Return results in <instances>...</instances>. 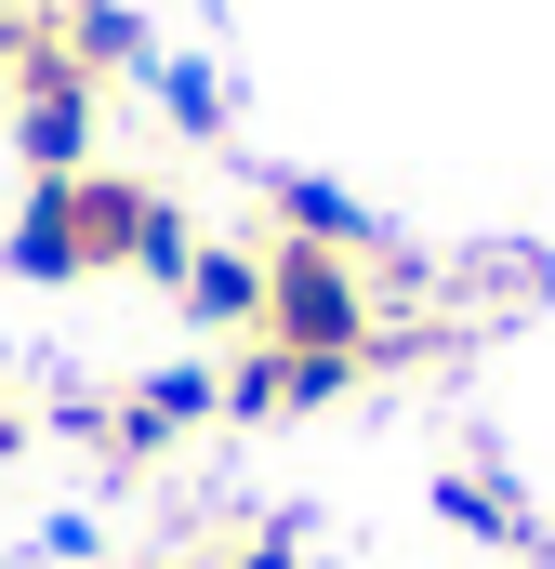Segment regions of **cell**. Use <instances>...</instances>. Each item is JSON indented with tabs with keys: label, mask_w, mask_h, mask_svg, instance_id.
Returning <instances> with one entry per match:
<instances>
[{
	"label": "cell",
	"mask_w": 555,
	"mask_h": 569,
	"mask_svg": "<svg viewBox=\"0 0 555 569\" xmlns=\"http://www.w3.org/2000/svg\"><path fill=\"white\" fill-rule=\"evenodd\" d=\"M159 199H172V186L107 172V159H80V172H27V199H13V226H0V266H13L27 291L133 279V266H145V226H159Z\"/></svg>",
	"instance_id": "6da1fadb"
},
{
	"label": "cell",
	"mask_w": 555,
	"mask_h": 569,
	"mask_svg": "<svg viewBox=\"0 0 555 569\" xmlns=\"http://www.w3.org/2000/svg\"><path fill=\"white\" fill-rule=\"evenodd\" d=\"M252 252H265V345L371 371V331H384V266H371V252H317V239H265V226H252Z\"/></svg>",
	"instance_id": "7a4b0ae2"
},
{
	"label": "cell",
	"mask_w": 555,
	"mask_h": 569,
	"mask_svg": "<svg viewBox=\"0 0 555 569\" xmlns=\"http://www.w3.org/2000/svg\"><path fill=\"white\" fill-rule=\"evenodd\" d=\"M53 425L80 437L107 477H145V463H172L185 437H212V425H225V371H199V358H159V371L107 385V398H67Z\"/></svg>",
	"instance_id": "3957f363"
},
{
	"label": "cell",
	"mask_w": 555,
	"mask_h": 569,
	"mask_svg": "<svg viewBox=\"0 0 555 569\" xmlns=\"http://www.w3.org/2000/svg\"><path fill=\"white\" fill-rule=\"evenodd\" d=\"M371 371H344V358H291V345H225V425H317V411H344Z\"/></svg>",
	"instance_id": "277c9868"
},
{
	"label": "cell",
	"mask_w": 555,
	"mask_h": 569,
	"mask_svg": "<svg viewBox=\"0 0 555 569\" xmlns=\"http://www.w3.org/2000/svg\"><path fill=\"white\" fill-rule=\"evenodd\" d=\"M436 517L463 530V543H490V557H516V569H555V530H543V503L503 477V463H450L436 477Z\"/></svg>",
	"instance_id": "5b68a950"
},
{
	"label": "cell",
	"mask_w": 555,
	"mask_h": 569,
	"mask_svg": "<svg viewBox=\"0 0 555 569\" xmlns=\"http://www.w3.org/2000/svg\"><path fill=\"white\" fill-rule=\"evenodd\" d=\"M252 226H265V239H317V252H371V266L397 252L384 212H357L331 172H265V186H252Z\"/></svg>",
	"instance_id": "8992f818"
},
{
	"label": "cell",
	"mask_w": 555,
	"mask_h": 569,
	"mask_svg": "<svg viewBox=\"0 0 555 569\" xmlns=\"http://www.w3.org/2000/svg\"><path fill=\"white\" fill-rule=\"evenodd\" d=\"M172 318L212 331V345H252L265 331V252L252 239H199V266L172 279Z\"/></svg>",
	"instance_id": "52a82bcc"
},
{
	"label": "cell",
	"mask_w": 555,
	"mask_h": 569,
	"mask_svg": "<svg viewBox=\"0 0 555 569\" xmlns=\"http://www.w3.org/2000/svg\"><path fill=\"white\" fill-rule=\"evenodd\" d=\"M40 27L67 40V67L107 93V80H145V27H133V0H40Z\"/></svg>",
	"instance_id": "ba28073f"
},
{
	"label": "cell",
	"mask_w": 555,
	"mask_h": 569,
	"mask_svg": "<svg viewBox=\"0 0 555 569\" xmlns=\"http://www.w3.org/2000/svg\"><path fill=\"white\" fill-rule=\"evenodd\" d=\"M145 93H159V120H172L185 146H212V133H225V80H212L199 53H145Z\"/></svg>",
	"instance_id": "9c48e42d"
},
{
	"label": "cell",
	"mask_w": 555,
	"mask_h": 569,
	"mask_svg": "<svg viewBox=\"0 0 555 569\" xmlns=\"http://www.w3.org/2000/svg\"><path fill=\"white\" fill-rule=\"evenodd\" d=\"M27 437H40V411H27V398H13V385H0V477H13V463H27Z\"/></svg>",
	"instance_id": "30bf717a"
},
{
	"label": "cell",
	"mask_w": 555,
	"mask_h": 569,
	"mask_svg": "<svg viewBox=\"0 0 555 569\" xmlns=\"http://www.w3.org/2000/svg\"><path fill=\"white\" fill-rule=\"evenodd\" d=\"M80 569H93V557H80Z\"/></svg>",
	"instance_id": "8fae6325"
}]
</instances>
